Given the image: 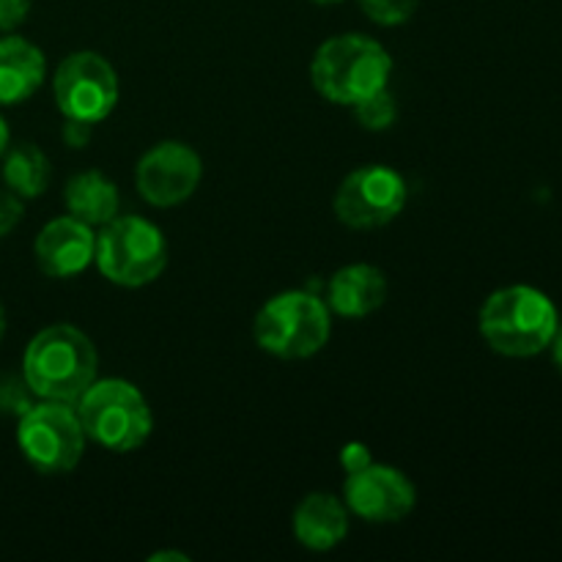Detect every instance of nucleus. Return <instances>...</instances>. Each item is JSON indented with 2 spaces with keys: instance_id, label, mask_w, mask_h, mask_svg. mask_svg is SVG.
Listing matches in <instances>:
<instances>
[{
  "instance_id": "1",
  "label": "nucleus",
  "mask_w": 562,
  "mask_h": 562,
  "mask_svg": "<svg viewBox=\"0 0 562 562\" xmlns=\"http://www.w3.org/2000/svg\"><path fill=\"white\" fill-rule=\"evenodd\" d=\"M97 379V346L75 324H49L27 340L22 355V382L33 398L77 404Z\"/></svg>"
},
{
  "instance_id": "2",
  "label": "nucleus",
  "mask_w": 562,
  "mask_h": 562,
  "mask_svg": "<svg viewBox=\"0 0 562 562\" xmlns=\"http://www.w3.org/2000/svg\"><path fill=\"white\" fill-rule=\"evenodd\" d=\"M560 327L554 302L536 285H505L486 296L477 316L483 340L497 355L527 360L549 349Z\"/></svg>"
},
{
  "instance_id": "3",
  "label": "nucleus",
  "mask_w": 562,
  "mask_h": 562,
  "mask_svg": "<svg viewBox=\"0 0 562 562\" xmlns=\"http://www.w3.org/2000/svg\"><path fill=\"white\" fill-rule=\"evenodd\" d=\"M393 75V55L366 33H338L318 44L311 60V80L318 97L338 108H355L384 91Z\"/></svg>"
},
{
  "instance_id": "4",
  "label": "nucleus",
  "mask_w": 562,
  "mask_h": 562,
  "mask_svg": "<svg viewBox=\"0 0 562 562\" xmlns=\"http://www.w3.org/2000/svg\"><path fill=\"white\" fill-rule=\"evenodd\" d=\"M82 431L110 453H135L154 431V412L140 387L119 376L97 379L75 404Z\"/></svg>"
},
{
  "instance_id": "5",
  "label": "nucleus",
  "mask_w": 562,
  "mask_h": 562,
  "mask_svg": "<svg viewBox=\"0 0 562 562\" xmlns=\"http://www.w3.org/2000/svg\"><path fill=\"white\" fill-rule=\"evenodd\" d=\"M333 335V313L327 302L311 291L291 289L263 302L252 322L258 349L278 360H311Z\"/></svg>"
},
{
  "instance_id": "6",
  "label": "nucleus",
  "mask_w": 562,
  "mask_h": 562,
  "mask_svg": "<svg viewBox=\"0 0 562 562\" xmlns=\"http://www.w3.org/2000/svg\"><path fill=\"white\" fill-rule=\"evenodd\" d=\"M168 239L151 220L140 214H119L97 231L93 263L104 280L121 289L151 285L168 267Z\"/></svg>"
},
{
  "instance_id": "7",
  "label": "nucleus",
  "mask_w": 562,
  "mask_h": 562,
  "mask_svg": "<svg viewBox=\"0 0 562 562\" xmlns=\"http://www.w3.org/2000/svg\"><path fill=\"white\" fill-rule=\"evenodd\" d=\"M86 445L75 404L36 398L16 420V448L38 475H69L86 456Z\"/></svg>"
},
{
  "instance_id": "8",
  "label": "nucleus",
  "mask_w": 562,
  "mask_h": 562,
  "mask_svg": "<svg viewBox=\"0 0 562 562\" xmlns=\"http://www.w3.org/2000/svg\"><path fill=\"white\" fill-rule=\"evenodd\" d=\"M119 97L121 86L113 64L93 49L66 55L53 75V99L64 119L97 126L113 113Z\"/></svg>"
},
{
  "instance_id": "9",
  "label": "nucleus",
  "mask_w": 562,
  "mask_h": 562,
  "mask_svg": "<svg viewBox=\"0 0 562 562\" xmlns=\"http://www.w3.org/2000/svg\"><path fill=\"white\" fill-rule=\"evenodd\" d=\"M409 201L404 176L390 165H360L338 184L335 217L351 231H379L401 217Z\"/></svg>"
},
{
  "instance_id": "10",
  "label": "nucleus",
  "mask_w": 562,
  "mask_h": 562,
  "mask_svg": "<svg viewBox=\"0 0 562 562\" xmlns=\"http://www.w3.org/2000/svg\"><path fill=\"white\" fill-rule=\"evenodd\" d=\"M203 179V159L190 143L162 140L148 148L135 168L137 195L154 209L181 206Z\"/></svg>"
},
{
  "instance_id": "11",
  "label": "nucleus",
  "mask_w": 562,
  "mask_h": 562,
  "mask_svg": "<svg viewBox=\"0 0 562 562\" xmlns=\"http://www.w3.org/2000/svg\"><path fill=\"white\" fill-rule=\"evenodd\" d=\"M344 503L351 516L368 525H398L415 510L417 488L398 467L371 461L346 475Z\"/></svg>"
},
{
  "instance_id": "12",
  "label": "nucleus",
  "mask_w": 562,
  "mask_h": 562,
  "mask_svg": "<svg viewBox=\"0 0 562 562\" xmlns=\"http://www.w3.org/2000/svg\"><path fill=\"white\" fill-rule=\"evenodd\" d=\"M97 256V231L71 214L55 217L33 239L36 267L53 280H69L86 272Z\"/></svg>"
},
{
  "instance_id": "13",
  "label": "nucleus",
  "mask_w": 562,
  "mask_h": 562,
  "mask_svg": "<svg viewBox=\"0 0 562 562\" xmlns=\"http://www.w3.org/2000/svg\"><path fill=\"white\" fill-rule=\"evenodd\" d=\"M387 274L373 263H346L329 278L327 307L340 318H366L387 302Z\"/></svg>"
},
{
  "instance_id": "14",
  "label": "nucleus",
  "mask_w": 562,
  "mask_h": 562,
  "mask_svg": "<svg viewBox=\"0 0 562 562\" xmlns=\"http://www.w3.org/2000/svg\"><path fill=\"white\" fill-rule=\"evenodd\" d=\"M349 508L344 497H335L329 492H313L296 505L291 530L300 547L311 552H329L340 547L349 536Z\"/></svg>"
},
{
  "instance_id": "15",
  "label": "nucleus",
  "mask_w": 562,
  "mask_h": 562,
  "mask_svg": "<svg viewBox=\"0 0 562 562\" xmlns=\"http://www.w3.org/2000/svg\"><path fill=\"white\" fill-rule=\"evenodd\" d=\"M47 80V58L25 36H0V108L27 102Z\"/></svg>"
},
{
  "instance_id": "16",
  "label": "nucleus",
  "mask_w": 562,
  "mask_h": 562,
  "mask_svg": "<svg viewBox=\"0 0 562 562\" xmlns=\"http://www.w3.org/2000/svg\"><path fill=\"white\" fill-rule=\"evenodd\" d=\"M66 214L91 228H102L121 214V192L102 170H80L64 187Z\"/></svg>"
},
{
  "instance_id": "17",
  "label": "nucleus",
  "mask_w": 562,
  "mask_h": 562,
  "mask_svg": "<svg viewBox=\"0 0 562 562\" xmlns=\"http://www.w3.org/2000/svg\"><path fill=\"white\" fill-rule=\"evenodd\" d=\"M0 162H3V168H0L3 187H9L22 201L42 198L53 181V162L36 143H11Z\"/></svg>"
},
{
  "instance_id": "18",
  "label": "nucleus",
  "mask_w": 562,
  "mask_h": 562,
  "mask_svg": "<svg viewBox=\"0 0 562 562\" xmlns=\"http://www.w3.org/2000/svg\"><path fill=\"white\" fill-rule=\"evenodd\" d=\"M351 110H355L357 124L368 132H384L398 121V102H395V97L390 93V88L373 93V97H368L366 102L355 104Z\"/></svg>"
},
{
  "instance_id": "19",
  "label": "nucleus",
  "mask_w": 562,
  "mask_h": 562,
  "mask_svg": "<svg viewBox=\"0 0 562 562\" xmlns=\"http://www.w3.org/2000/svg\"><path fill=\"white\" fill-rule=\"evenodd\" d=\"M357 3L371 22L382 27H395L415 16L420 0H357Z\"/></svg>"
},
{
  "instance_id": "20",
  "label": "nucleus",
  "mask_w": 562,
  "mask_h": 562,
  "mask_svg": "<svg viewBox=\"0 0 562 562\" xmlns=\"http://www.w3.org/2000/svg\"><path fill=\"white\" fill-rule=\"evenodd\" d=\"M22 217H25V201L9 187H0V239H5L22 223Z\"/></svg>"
},
{
  "instance_id": "21",
  "label": "nucleus",
  "mask_w": 562,
  "mask_h": 562,
  "mask_svg": "<svg viewBox=\"0 0 562 562\" xmlns=\"http://www.w3.org/2000/svg\"><path fill=\"white\" fill-rule=\"evenodd\" d=\"M33 0H0V33H14L27 20Z\"/></svg>"
},
{
  "instance_id": "22",
  "label": "nucleus",
  "mask_w": 562,
  "mask_h": 562,
  "mask_svg": "<svg viewBox=\"0 0 562 562\" xmlns=\"http://www.w3.org/2000/svg\"><path fill=\"white\" fill-rule=\"evenodd\" d=\"M371 461H373L371 448L362 442H349L344 450H340V467L346 470V475H349V472L362 470V467L371 464Z\"/></svg>"
},
{
  "instance_id": "23",
  "label": "nucleus",
  "mask_w": 562,
  "mask_h": 562,
  "mask_svg": "<svg viewBox=\"0 0 562 562\" xmlns=\"http://www.w3.org/2000/svg\"><path fill=\"white\" fill-rule=\"evenodd\" d=\"M91 135H93V124H86V121H71V119H66L64 132H60V137H64V143L69 148H86L88 143H91Z\"/></svg>"
},
{
  "instance_id": "24",
  "label": "nucleus",
  "mask_w": 562,
  "mask_h": 562,
  "mask_svg": "<svg viewBox=\"0 0 562 562\" xmlns=\"http://www.w3.org/2000/svg\"><path fill=\"white\" fill-rule=\"evenodd\" d=\"M549 349H552V360H554V366H558V371L562 373V322H560L558 333H554L552 344H549Z\"/></svg>"
},
{
  "instance_id": "25",
  "label": "nucleus",
  "mask_w": 562,
  "mask_h": 562,
  "mask_svg": "<svg viewBox=\"0 0 562 562\" xmlns=\"http://www.w3.org/2000/svg\"><path fill=\"white\" fill-rule=\"evenodd\" d=\"M9 146H11V130H9V124H5L3 115H0V159H3L5 148Z\"/></svg>"
},
{
  "instance_id": "26",
  "label": "nucleus",
  "mask_w": 562,
  "mask_h": 562,
  "mask_svg": "<svg viewBox=\"0 0 562 562\" xmlns=\"http://www.w3.org/2000/svg\"><path fill=\"white\" fill-rule=\"evenodd\" d=\"M151 562H162V560H179V562H190V558L187 554H179V552H157L148 558Z\"/></svg>"
},
{
  "instance_id": "27",
  "label": "nucleus",
  "mask_w": 562,
  "mask_h": 562,
  "mask_svg": "<svg viewBox=\"0 0 562 562\" xmlns=\"http://www.w3.org/2000/svg\"><path fill=\"white\" fill-rule=\"evenodd\" d=\"M3 335H5V307L0 302V344H3Z\"/></svg>"
},
{
  "instance_id": "28",
  "label": "nucleus",
  "mask_w": 562,
  "mask_h": 562,
  "mask_svg": "<svg viewBox=\"0 0 562 562\" xmlns=\"http://www.w3.org/2000/svg\"><path fill=\"white\" fill-rule=\"evenodd\" d=\"M311 3H316V5H338V3H344V0H311Z\"/></svg>"
}]
</instances>
